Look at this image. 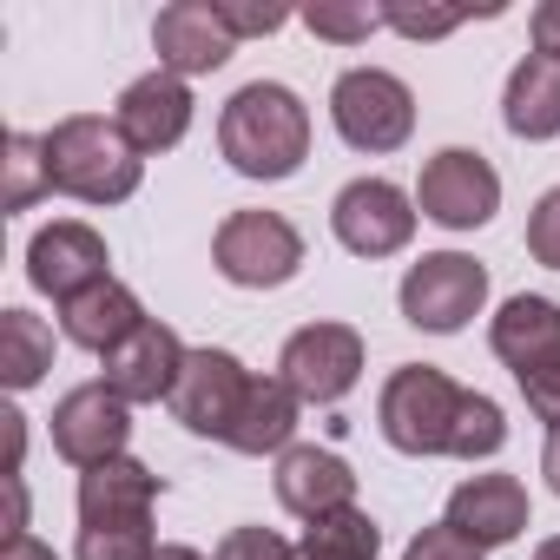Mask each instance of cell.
Masks as SVG:
<instances>
[{"mask_svg":"<svg viewBox=\"0 0 560 560\" xmlns=\"http://www.w3.org/2000/svg\"><path fill=\"white\" fill-rule=\"evenodd\" d=\"M527 250H534V264L560 270V185L540 191V205L527 211Z\"/></svg>","mask_w":560,"mask_h":560,"instance_id":"30","label":"cell"},{"mask_svg":"<svg viewBox=\"0 0 560 560\" xmlns=\"http://www.w3.org/2000/svg\"><path fill=\"white\" fill-rule=\"evenodd\" d=\"M0 560H60V553H54V547H47L40 534H14V540H8V553H0Z\"/></svg>","mask_w":560,"mask_h":560,"instance_id":"36","label":"cell"},{"mask_svg":"<svg viewBox=\"0 0 560 560\" xmlns=\"http://www.w3.org/2000/svg\"><path fill=\"white\" fill-rule=\"evenodd\" d=\"M534 54L560 60V0H540L534 8Z\"/></svg>","mask_w":560,"mask_h":560,"instance_id":"35","label":"cell"},{"mask_svg":"<svg viewBox=\"0 0 560 560\" xmlns=\"http://www.w3.org/2000/svg\"><path fill=\"white\" fill-rule=\"evenodd\" d=\"M521 383V396H527V409L547 422V429H560V357H547V363H534L527 376H514Z\"/></svg>","mask_w":560,"mask_h":560,"instance_id":"32","label":"cell"},{"mask_svg":"<svg viewBox=\"0 0 560 560\" xmlns=\"http://www.w3.org/2000/svg\"><path fill=\"white\" fill-rule=\"evenodd\" d=\"M126 435H132V402H119L106 383H80L54 402V448L80 475L100 468V462H119Z\"/></svg>","mask_w":560,"mask_h":560,"instance_id":"10","label":"cell"},{"mask_svg":"<svg viewBox=\"0 0 560 560\" xmlns=\"http://www.w3.org/2000/svg\"><path fill=\"white\" fill-rule=\"evenodd\" d=\"M501 442H508V416H501V402L481 396V389H468V396H462V416H455V442H448V455H455V462H488V455H501Z\"/></svg>","mask_w":560,"mask_h":560,"instance_id":"25","label":"cell"},{"mask_svg":"<svg viewBox=\"0 0 560 560\" xmlns=\"http://www.w3.org/2000/svg\"><path fill=\"white\" fill-rule=\"evenodd\" d=\"M211 264L237 291H277L304 270V237L284 211H231L211 237Z\"/></svg>","mask_w":560,"mask_h":560,"instance_id":"4","label":"cell"},{"mask_svg":"<svg viewBox=\"0 0 560 560\" xmlns=\"http://www.w3.org/2000/svg\"><path fill=\"white\" fill-rule=\"evenodd\" d=\"M462 383L442 376L435 363H402L383 396H376V422H383V442L396 455H448L455 442V416H462Z\"/></svg>","mask_w":560,"mask_h":560,"instance_id":"3","label":"cell"},{"mask_svg":"<svg viewBox=\"0 0 560 560\" xmlns=\"http://www.w3.org/2000/svg\"><path fill=\"white\" fill-rule=\"evenodd\" d=\"M47 370H54V330L27 311H8L0 317V376L14 389H34Z\"/></svg>","mask_w":560,"mask_h":560,"instance_id":"23","label":"cell"},{"mask_svg":"<svg viewBox=\"0 0 560 560\" xmlns=\"http://www.w3.org/2000/svg\"><path fill=\"white\" fill-rule=\"evenodd\" d=\"M40 152H47V185L80 198V205H126L139 191V172H145V159L126 145V132L100 113L60 119L40 139Z\"/></svg>","mask_w":560,"mask_h":560,"instance_id":"2","label":"cell"},{"mask_svg":"<svg viewBox=\"0 0 560 560\" xmlns=\"http://www.w3.org/2000/svg\"><path fill=\"white\" fill-rule=\"evenodd\" d=\"M218 152L244 178H291L311 159V106L277 80H250L218 113Z\"/></svg>","mask_w":560,"mask_h":560,"instance_id":"1","label":"cell"},{"mask_svg":"<svg viewBox=\"0 0 560 560\" xmlns=\"http://www.w3.org/2000/svg\"><path fill=\"white\" fill-rule=\"evenodd\" d=\"M291 560H311V553H304V547H298V553H291Z\"/></svg>","mask_w":560,"mask_h":560,"instance_id":"40","label":"cell"},{"mask_svg":"<svg viewBox=\"0 0 560 560\" xmlns=\"http://www.w3.org/2000/svg\"><path fill=\"white\" fill-rule=\"evenodd\" d=\"M159 494H165V481H159L145 462H132V455L100 462V468L80 475V527H100V521H145Z\"/></svg>","mask_w":560,"mask_h":560,"instance_id":"19","label":"cell"},{"mask_svg":"<svg viewBox=\"0 0 560 560\" xmlns=\"http://www.w3.org/2000/svg\"><path fill=\"white\" fill-rule=\"evenodd\" d=\"M152 47H159L165 73L191 80V73H218L237 54V34L224 27L218 0H172V8L152 21Z\"/></svg>","mask_w":560,"mask_h":560,"instance_id":"15","label":"cell"},{"mask_svg":"<svg viewBox=\"0 0 560 560\" xmlns=\"http://www.w3.org/2000/svg\"><path fill=\"white\" fill-rule=\"evenodd\" d=\"M244 396H250V370L231 357V350H191L185 357V376H178V389H172V416L191 429V435H231V422H237V409H244Z\"/></svg>","mask_w":560,"mask_h":560,"instance_id":"12","label":"cell"},{"mask_svg":"<svg viewBox=\"0 0 560 560\" xmlns=\"http://www.w3.org/2000/svg\"><path fill=\"white\" fill-rule=\"evenodd\" d=\"M139 324H145V311H139V298L119 284V277H106V284H93V291H80V298L60 304L67 343H80V350H93V357H113Z\"/></svg>","mask_w":560,"mask_h":560,"instance_id":"18","label":"cell"},{"mask_svg":"<svg viewBox=\"0 0 560 560\" xmlns=\"http://www.w3.org/2000/svg\"><path fill=\"white\" fill-rule=\"evenodd\" d=\"M298 416H304V396L284 383V376H250V396L231 422V448L237 455H284L291 435H298Z\"/></svg>","mask_w":560,"mask_h":560,"instance_id":"20","label":"cell"},{"mask_svg":"<svg viewBox=\"0 0 560 560\" xmlns=\"http://www.w3.org/2000/svg\"><path fill=\"white\" fill-rule=\"evenodd\" d=\"M8 211H27L40 191H54L47 185V152H40V139L34 132H8Z\"/></svg>","mask_w":560,"mask_h":560,"instance_id":"27","label":"cell"},{"mask_svg":"<svg viewBox=\"0 0 560 560\" xmlns=\"http://www.w3.org/2000/svg\"><path fill=\"white\" fill-rule=\"evenodd\" d=\"M218 14H224V27L237 34V40H257V34H277L291 14L284 8H237V0H218Z\"/></svg>","mask_w":560,"mask_h":560,"instance_id":"34","label":"cell"},{"mask_svg":"<svg viewBox=\"0 0 560 560\" xmlns=\"http://www.w3.org/2000/svg\"><path fill=\"white\" fill-rule=\"evenodd\" d=\"M402 560H481V547H475L468 534H455L448 521H435V527H422V534L402 547Z\"/></svg>","mask_w":560,"mask_h":560,"instance_id":"33","label":"cell"},{"mask_svg":"<svg viewBox=\"0 0 560 560\" xmlns=\"http://www.w3.org/2000/svg\"><path fill=\"white\" fill-rule=\"evenodd\" d=\"M106 264H113V257H106V237H100L93 224L54 218V224H40L34 244H27V284L47 291L54 304H67V298H80V291L106 284V277H113Z\"/></svg>","mask_w":560,"mask_h":560,"instance_id":"11","label":"cell"},{"mask_svg":"<svg viewBox=\"0 0 560 560\" xmlns=\"http://www.w3.org/2000/svg\"><path fill=\"white\" fill-rule=\"evenodd\" d=\"M481 304H488V270L462 250H429L402 277V317L429 337H455L468 317H481Z\"/></svg>","mask_w":560,"mask_h":560,"instance_id":"6","label":"cell"},{"mask_svg":"<svg viewBox=\"0 0 560 560\" xmlns=\"http://www.w3.org/2000/svg\"><path fill=\"white\" fill-rule=\"evenodd\" d=\"M330 231L343 250L357 257H396L409 237H416V198L389 178H357L337 191L330 205Z\"/></svg>","mask_w":560,"mask_h":560,"instance_id":"9","label":"cell"},{"mask_svg":"<svg viewBox=\"0 0 560 560\" xmlns=\"http://www.w3.org/2000/svg\"><path fill=\"white\" fill-rule=\"evenodd\" d=\"M304 27L317 34V40H343V47H357V40H370L376 27H383V8H317L304 14Z\"/></svg>","mask_w":560,"mask_h":560,"instance_id":"28","label":"cell"},{"mask_svg":"<svg viewBox=\"0 0 560 560\" xmlns=\"http://www.w3.org/2000/svg\"><path fill=\"white\" fill-rule=\"evenodd\" d=\"M185 343H178V330L172 324H159V317H145L113 357H106V389L119 396V402H172V389H178V376H185Z\"/></svg>","mask_w":560,"mask_h":560,"instance_id":"14","label":"cell"},{"mask_svg":"<svg viewBox=\"0 0 560 560\" xmlns=\"http://www.w3.org/2000/svg\"><path fill=\"white\" fill-rule=\"evenodd\" d=\"M113 126L126 132V145L139 152V159H152V152H172L185 132H191V86L178 80V73H139L126 93H119V106H113Z\"/></svg>","mask_w":560,"mask_h":560,"instance_id":"13","label":"cell"},{"mask_svg":"<svg viewBox=\"0 0 560 560\" xmlns=\"http://www.w3.org/2000/svg\"><path fill=\"white\" fill-rule=\"evenodd\" d=\"M277 501L298 521H324L337 508H357V475H350L343 455H330L317 442H291L277 455Z\"/></svg>","mask_w":560,"mask_h":560,"instance_id":"16","label":"cell"},{"mask_svg":"<svg viewBox=\"0 0 560 560\" xmlns=\"http://www.w3.org/2000/svg\"><path fill=\"white\" fill-rule=\"evenodd\" d=\"M475 8H383V27H396L402 40H442L468 21Z\"/></svg>","mask_w":560,"mask_h":560,"instance_id":"29","label":"cell"},{"mask_svg":"<svg viewBox=\"0 0 560 560\" xmlns=\"http://www.w3.org/2000/svg\"><path fill=\"white\" fill-rule=\"evenodd\" d=\"M159 560H205L198 547H159Z\"/></svg>","mask_w":560,"mask_h":560,"instance_id":"38","label":"cell"},{"mask_svg":"<svg viewBox=\"0 0 560 560\" xmlns=\"http://www.w3.org/2000/svg\"><path fill=\"white\" fill-rule=\"evenodd\" d=\"M291 553H298V547H291L284 534H270V527H231L211 560H291Z\"/></svg>","mask_w":560,"mask_h":560,"instance_id":"31","label":"cell"},{"mask_svg":"<svg viewBox=\"0 0 560 560\" xmlns=\"http://www.w3.org/2000/svg\"><path fill=\"white\" fill-rule=\"evenodd\" d=\"M488 350H494L514 376H527L534 363L560 357V304H553V298H508L501 317L488 324Z\"/></svg>","mask_w":560,"mask_h":560,"instance_id":"21","label":"cell"},{"mask_svg":"<svg viewBox=\"0 0 560 560\" xmlns=\"http://www.w3.org/2000/svg\"><path fill=\"white\" fill-rule=\"evenodd\" d=\"M298 547H304L311 560H376V547H383V527H376L363 508H337V514L311 521Z\"/></svg>","mask_w":560,"mask_h":560,"instance_id":"24","label":"cell"},{"mask_svg":"<svg viewBox=\"0 0 560 560\" xmlns=\"http://www.w3.org/2000/svg\"><path fill=\"white\" fill-rule=\"evenodd\" d=\"M455 534H468L481 553L488 547H508L527 534V488L514 475H468L455 494H448V514H442Z\"/></svg>","mask_w":560,"mask_h":560,"instance_id":"17","label":"cell"},{"mask_svg":"<svg viewBox=\"0 0 560 560\" xmlns=\"http://www.w3.org/2000/svg\"><path fill=\"white\" fill-rule=\"evenodd\" d=\"M330 119L357 152H402L416 132V93L383 67H350L330 86Z\"/></svg>","mask_w":560,"mask_h":560,"instance_id":"5","label":"cell"},{"mask_svg":"<svg viewBox=\"0 0 560 560\" xmlns=\"http://www.w3.org/2000/svg\"><path fill=\"white\" fill-rule=\"evenodd\" d=\"M416 205H422V218L442 224V231H475V224H488V218L501 211V172H494L481 152L448 145V152H435V159L422 165Z\"/></svg>","mask_w":560,"mask_h":560,"instance_id":"7","label":"cell"},{"mask_svg":"<svg viewBox=\"0 0 560 560\" xmlns=\"http://www.w3.org/2000/svg\"><path fill=\"white\" fill-rule=\"evenodd\" d=\"M540 475H547V488L560 494V429H547V448H540Z\"/></svg>","mask_w":560,"mask_h":560,"instance_id":"37","label":"cell"},{"mask_svg":"<svg viewBox=\"0 0 560 560\" xmlns=\"http://www.w3.org/2000/svg\"><path fill=\"white\" fill-rule=\"evenodd\" d=\"M501 119H508L514 139H560V60L527 54V60L508 73Z\"/></svg>","mask_w":560,"mask_h":560,"instance_id":"22","label":"cell"},{"mask_svg":"<svg viewBox=\"0 0 560 560\" xmlns=\"http://www.w3.org/2000/svg\"><path fill=\"white\" fill-rule=\"evenodd\" d=\"M277 376H284L304 402L330 409V402H343V396L357 389V376H363V337H357L350 324H304V330L284 343V357H277Z\"/></svg>","mask_w":560,"mask_h":560,"instance_id":"8","label":"cell"},{"mask_svg":"<svg viewBox=\"0 0 560 560\" xmlns=\"http://www.w3.org/2000/svg\"><path fill=\"white\" fill-rule=\"evenodd\" d=\"M73 553H80V560H159L152 514H145V521H100V527H80Z\"/></svg>","mask_w":560,"mask_h":560,"instance_id":"26","label":"cell"},{"mask_svg":"<svg viewBox=\"0 0 560 560\" xmlns=\"http://www.w3.org/2000/svg\"><path fill=\"white\" fill-rule=\"evenodd\" d=\"M534 560H560V534H553V540H540V547H534Z\"/></svg>","mask_w":560,"mask_h":560,"instance_id":"39","label":"cell"}]
</instances>
